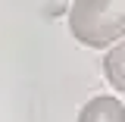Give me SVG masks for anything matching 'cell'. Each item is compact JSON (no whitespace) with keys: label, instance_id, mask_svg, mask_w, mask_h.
Here are the masks:
<instances>
[{"label":"cell","instance_id":"cell-4","mask_svg":"<svg viewBox=\"0 0 125 122\" xmlns=\"http://www.w3.org/2000/svg\"><path fill=\"white\" fill-rule=\"evenodd\" d=\"M122 6H125V0H122Z\"/></svg>","mask_w":125,"mask_h":122},{"label":"cell","instance_id":"cell-2","mask_svg":"<svg viewBox=\"0 0 125 122\" xmlns=\"http://www.w3.org/2000/svg\"><path fill=\"white\" fill-rule=\"evenodd\" d=\"M78 122H125V107H122V100L100 94V97H91L81 107Z\"/></svg>","mask_w":125,"mask_h":122},{"label":"cell","instance_id":"cell-3","mask_svg":"<svg viewBox=\"0 0 125 122\" xmlns=\"http://www.w3.org/2000/svg\"><path fill=\"white\" fill-rule=\"evenodd\" d=\"M103 72H106L109 85L125 94V38H119L116 47H109L106 60H103Z\"/></svg>","mask_w":125,"mask_h":122},{"label":"cell","instance_id":"cell-1","mask_svg":"<svg viewBox=\"0 0 125 122\" xmlns=\"http://www.w3.org/2000/svg\"><path fill=\"white\" fill-rule=\"evenodd\" d=\"M69 31L88 47H109L125 38V6L122 0H72Z\"/></svg>","mask_w":125,"mask_h":122}]
</instances>
